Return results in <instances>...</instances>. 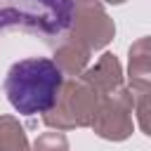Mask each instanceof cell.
Here are the masks:
<instances>
[{
    "instance_id": "cell-3",
    "label": "cell",
    "mask_w": 151,
    "mask_h": 151,
    "mask_svg": "<svg viewBox=\"0 0 151 151\" xmlns=\"http://www.w3.org/2000/svg\"><path fill=\"white\" fill-rule=\"evenodd\" d=\"M99 99L101 97L80 78L64 80L57 104L42 116V123L59 132H66L73 127H90L94 120Z\"/></svg>"
},
{
    "instance_id": "cell-2",
    "label": "cell",
    "mask_w": 151,
    "mask_h": 151,
    "mask_svg": "<svg viewBox=\"0 0 151 151\" xmlns=\"http://www.w3.org/2000/svg\"><path fill=\"white\" fill-rule=\"evenodd\" d=\"M73 14V0H0V31H24L52 40L71 28Z\"/></svg>"
},
{
    "instance_id": "cell-12",
    "label": "cell",
    "mask_w": 151,
    "mask_h": 151,
    "mask_svg": "<svg viewBox=\"0 0 151 151\" xmlns=\"http://www.w3.org/2000/svg\"><path fill=\"white\" fill-rule=\"evenodd\" d=\"M76 2V7H80V5H92V2H97V0H73Z\"/></svg>"
},
{
    "instance_id": "cell-5",
    "label": "cell",
    "mask_w": 151,
    "mask_h": 151,
    "mask_svg": "<svg viewBox=\"0 0 151 151\" xmlns=\"http://www.w3.org/2000/svg\"><path fill=\"white\" fill-rule=\"evenodd\" d=\"M66 35H71L73 40H78L80 45H85L90 52L106 47L113 35H116V26L113 19L106 14V9L99 2L92 5H80L76 7L71 28L66 31Z\"/></svg>"
},
{
    "instance_id": "cell-1",
    "label": "cell",
    "mask_w": 151,
    "mask_h": 151,
    "mask_svg": "<svg viewBox=\"0 0 151 151\" xmlns=\"http://www.w3.org/2000/svg\"><path fill=\"white\" fill-rule=\"evenodd\" d=\"M64 85V73L50 57H28L9 66L2 90L9 106L21 116H45Z\"/></svg>"
},
{
    "instance_id": "cell-10",
    "label": "cell",
    "mask_w": 151,
    "mask_h": 151,
    "mask_svg": "<svg viewBox=\"0 0 151 151\" xmlns=\"http://www.w3.org/2000/svg\"><path fill=\"white\" fill-rule=\"evenodd\" d=\"M33 151H68V137L59 130L42 132L33 142Z\"/></svg>"
},
{
    "instance_id": "cell-4",
    "label": "cell",
    "mask_w": 151,
    "mask_h": 151,
    "mask_svg": "<svg viewBox=\"0 0 151 151\" xmlns=\"http://www.w3.org/2000/svg\"><path fill=\"white\" fill-rule=\"evenodd\" d=\"M132 109H134V97L127 87H118L111 94H104L99 99L92 130L97 137L106 142H123L132 134Z\"/></svg>"
},
{
    "instance_id": "cell-7",
    "label": "cell",
    "mask_w": 151,
    "mask_h": 151,
    "mask_svg": "<svg viewBox=\"0 0 151 151\" xmlns=\"http://www.w3.org/2000/svg\"><path fill=\"white\" fill-rule=\"evenodd\" d=\"M127 90L132 97L151 92V35H144L130 45Z\"/></svg>"
},
{
    "instance_id": "cell-8",
    "label": "cell",
    "mask_w": 151,
    "mask_h": 151,
    "mask_svg": "<svg viewBox=\"0 0 151 151\" xmlns=\"http://www.w3.org/2000/svg\"><path fill=\"white\" fill-rule=\"evenodd\" d=\"M90 50L85 47V45H80L78 40H73L71 35H61V38H57V42H54V57H52V61L59 66V71L64 73V76H71V78H80L83 76V71L87 68V64H90Z\"/></svg>"
},
{
    "instance_id": "cell-13",
    "label": "cell",
    "mask_w": 151,
    "mask_h": 151,
    "mask_svg": "<svg viewBox=\"0 0 151 151\" xmlns=\"http://www.w3.org/2000/svg\"><path fill=\"white\" fill-rule=\"evenodd\" d=\"M104 2H109V5H123L125 0H104Z\"/></svg>"
},
{
    "instance_id": "cell-9",
    "label": "cell",
    "mask_w": 151,
    "mask_h": 151,
    "mask_svg": "<svg viewBox=\"0 0 151 151\" xmlns=\"http://www.w3.org/2000/svg\"><path fill=\"white\" fill-rule=\"evenodd\" d=\"M0 151H31L26 132L14 116H0Z\"/></svg>"
},
{
    "instance_id": "cell-6",
    "label": "cell",
    "mask_w": 151,
    "mask_h": 151,
    "mask_svg": "<svg viewBox=\"0 0 151 151\" xmlns=\"http://www.w3.org/2000/svg\"><path fill=\"white\" fill-rule=\"evenodd\" d=\"M80 80L85 85H90L99 97L116 92L118 87H123V68H120L118 57L111 54V52H104L94 61V66H87L83 71Z\"/></svg>"
},
{
    "instance_id": "cell-11",
    "label": "cell",
    "mask_w": 151,
    "mask_h": 151,
    "mask_svg": "<svg viewBox=\"0 0 151 151\" xmlns=\"http://www.w3.org/2000/svg\"><path fill=\"white\" fill-rule=\"evenodd\" d=\"M134 113H137V123L142 132L151 137V92L134 97Z\"/></svg>"
}]
</instances>
